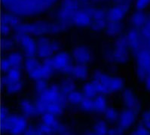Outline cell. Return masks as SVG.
I'll return each mask as SVG.
<instances>
[{"mask_svg":"<svg viewBox=\"0 0 150 135\" xmlns=\"http://www.w3.org/2000/svg\"><path fill=\"white\" fill-rule=\"evenodd\" d=\"M93 80L100 82L106 89L107 94L121 91L124 88V80L122 78L110 76L101 70H96L93 74Z\"/></svg>","mask_w":150,"mask_h":135,"instance_id":"cell-1","label":"cell"},{"mask_svg":"<svg viewBox=\"0 0 150 135\" xmlns=\"http://www.w3.org/2000/svg\"><path fill=\"white\" fill-rule=\"evenodd\" d=\"M2 126L4 131H7L12 134H20L25 132L28 127L26 119L17 115H7L2 117Z\"/></svg>","mask_w":150,"mask_h":135,"instance_id":"cell-2","label":"cell"},{"mask_svg":"<svg viewBox=\"0 0 150 135\" xmlns=\"http://www.w3.org/2000/svg\"><path fill=\"white\" fill-rule=\"evenodd\" d=\"M136 53L137 58V76L141 80H145L150 75V51L146 48H139Z\"/></svg>","mask_w":150,"mask_h":135,"instance_id":"cell-3","label":"cell"},{"mask_svg":"<svg viewBox=\"0 0 150 135\" xmlns=\"http://www.w3.org/2000/svg\"><path fill=\"white\" fill-rule=\"evenodd\" d=\"M60 48L58 42L47 38H42L38 42L37 54L43 59L50 58L54 55Z\"/></svg>","mask_w":150,"mask_h":135,"instance_id":"cell-4","label":"cell"},{"mask_svg":"<svg viewBox=\"0 0 150 135\" xmlns=\"http://www.w3.org/2000/svg\"><path fill=\"white\" fill-rule=\"evenodd\" d=\"M14 39L16 40L17 44L19 45L23 50L27 57H35L37 54L38 42H36L33 38L27 34L17 33Z\"/></svg>","mask_w":150,"mask_h":135,"instance_id":"cell-5","label":"cell"},{"mask_svg":"<svg viewBox=\"0 0 150 135\" xmlns=\"http://www.w3.org/2000/svg\"><path fill=\"white\" fill-rule=\"evenodd\" d=\"M51 25L46 23H21L14 27L17 33H23L27 35H42L45 33L50 32Z\"/></svg>","mask_w":150,"mask_h":135,"instance_id":"cell-6","label":"cell"},{"mask_svg":"<svg viewBox=\"0 0 150 135\" xmlns=\"http://www.w3.org/2000/svg\"><path fill=\"white\" fill-rule=\"evenodd\" d=\"M129 45L125 36H121L115 42V48L112 52V59L118 64H124L128 58Z\"/></svg>","mask_w":150,"mask_h":135,"instance_id":"cell-7","label":"cell"},{"mask_svg":"<svg viewBox=\"0 0 150 135\" xmlns=\"http://www.w3.org/2000/svg\"><path fill=\"white\" fill-rule=\"evenodd\" d=\"M24 66L30 78L34 81L43 79L42 71V63L39 62L35 57H27L24 61Z\"/></svg>","mask_w":150,"mask_h":135,"instance_id":"cell-8","label":"cell"},{"mask_svg":"<svg viewBox=\"0 0 150 135\" xmlns=\"http://www.w3.org/2000/svg\"><path fill=\"white\" fill-rule=\"evenodd\" d=\"M139 112V111L135 109L127 108V109H125L123 111L121 112L118 117V127L122 128L123 131L131 128L135 122L137 116Z\"/></svg>","mask_w":150,"mask_h":135,"instance_id":"cell-9","label":"cell"},{"mask_svg":"<svg viewBox=\"0 0 150 135\" xmlns=\"http://www.w3.org/2000/svg\"><path fill=\"white\" fill-rule=\"evenodd\" d=\"M72 22L79 27H86L91 24L92 22V14L91 7H82L81 6L76 11L75 14Z\"/></svg>","mask_w":150,"mask_h":135,"instance_id":"cell-10","label":"cell"},{"mask_svg":"<svg viewBox=\"0 0 150 135\" xmlns=\"http://www.w3.org/2000/svg\"><path fill=\"white\" fill-rule=\"evenodd\" d=\"M23 57L22 54L19 52H13L8 55L6 58L3 59L2 61V69L8 73L12 68H18L21 69L23 65Z\"/></svg>","mask_w":150,"mask_h":135,"instance_id":"cell-11","label":"cell"},{"mask_svg":"<svg viewBox=\"0 0 150 135\" xmlns=\"http://www.w3.org/2000/svg\"><path fill=\"white\" fill-rule=\"evenodd\" d=\"M72 56L76 64L88 66L92 61V54L90 50L83 45L77 46L72 51Z\"/></svg>","mask_w":150,"mask_h":135,"instance_id":"cell-12","label":"cell"},{"mask_svg":"<svg viewBox=\"0 0 150 135\" xmlns=\"http://www.w3.org/2000/svg\"><path fill=\"white\" fill-rule=\"evenodd\" d=\"M51 60L56 71L64 73L71 66L70 55L67 52H57Z\"/></svg>","mask_w":150,"mask_h":135,"instance_id":"cell-13","label":"cell"},{"mask_svg":"<svg viewBox=\"0 0 150 135\" xmlns=\"http://www.w3.org/2000/svg\"><path fill=\"white\" fill-rule=\"evenodd\" d=\"M82 93L86 98H94L99 94H107L105 88L95 80L85 83L82 88Z\"/></svg>","mask_w":150,"mask_h":135,"instance_id":"cell-14","label":"cell"},{"mask_svg":"<svg viewBox=\"0 0 150 135\" xmlns=\"http://www.w3.org/2000/svg\"><path fill=\"white\" fill-rule=\"evenodd\" d=\"M128 12V6H115L107 11V21L120 23Z\"/></svg>","mask_w":150,"mask_h":135,"instance_id":"cell-15","label":"cell"},{"mask_svg":"<svg viewBox=\"0 0 150 135\" xmlns=\"http://www.w3.org/2000/svg\"><path fill=\"white\" fill-rule=\"evenodd\" d=\"M64 73L71 76L72 78L80 82H84L89 76V71L86 66L78 65V64L76 66L71 65Z\"/></svg>","mask_w":150,"mask_h":135,"instance_id":"cell-16","label":"cell"},{"mask_svg":"<svg viewBox=\"0 0 150 135\" xmlns=\"http://www.w3.org/2000/svg\"><path fill=\"white\" fill-rule=\"evenodd\" d=\"M20 108L25 117H34L41 116L35 103H32L27 98H23L19 102Z\"/></svg>","mask_w":150,"mask_h":135,"instance_id":"cell-17","label":"cell"},{"mask_svg":"<svg viewBox=\"0 0 150 135\" xmlns=\"http://www.w3.org/2000/svg\"><path fill=\"white\" fill-rule=\"evenodd\" d=\"M127 41L128 42L129 47L134 52H137L140 48V39L141 36L138 32L137 29L134 28L131 29L127 33L125 36Z\"/></svg>","mask_w":150,"mask_h":135,"instance_id":"cell-18","label":"cell"},{"mask_svg":"<svg viewBox=\"0 0 150 135\" xmlns=\"http://www.w3.org/2000/svg\"><path fill=\"white\" fill-rule=\"evenodd\" d=\"M3 86L8 93L15 94L21 91L23 87L22 80H13L6 76L3 78Z\"/></svg>","mask_w":150,"mask_h":135,"instance_id":"cell-19","label":"cell"},{"mask_svg":"<svg viewBox=\"0 0 150 135\" xmlns=\"http://www.w3.org/2000/svg\"><path fill=\"white\" fill-rule=\"evenodd\" d=\"M123 101L127 108L135 109L138 111L141 110V105L138 102L137 96L131 90H127L124 92Z\"/></svg>","mask_w":150,"mask_h":135,"instance_id":"cell-20","label":"cell"},{"mask_svg":"<svg viewBox=\"0 0 150 135\" xmlns=\"http://www.w3.org/2000/svg\"><path fill=\"white\" fill-rule=\"evenodd\" d=\"M147 18H148V16L144 12V11L136 10V11L133 13V14L131 15V21L135 28L141 29L146 22Z\"/></svg>","mask_w":150,"mask_h":135,"instance_id":"cell-21","label":"cell"},{"mask_svg":"<svg viewBox=\"0 0 150 135\" xmlns=\"http://www.w3.org/2000/svg\"><path fill=\"white\" fill-rule=\"evenodd\" d=\"M94 112L101 113L104 112L108 107L107 99L105 94H99L97 96L94 97Z\"/></svg>","mask_w":150,"mask_h":135,"instance_id":"cell-22","label":"cell"},{"mask_svg":"<svg viewBox=\"0 0 150 135\" xmlns=\"http://www.w3.org/2000/svg\"><path fill=\"white\" fill-rule=\"evenodd\" d=\"M59 87L62 95L67 98V97L75 90V83L71 78H67L63 80L61 85Z\"/></svg>","mask_w":150,"mask_h":135,"instance_id":"cell-23","label":"cell"},{"mask_svg":"<svg viewBox=\"0 0 150 135\" xmlns=\"http://www.w3.org/2000/svg\"><path fill=\"white\" fill-rule=\"evenodd\" d=\"M103 113L106 120L110 123H115V122L118 121L119 117V114L117 110L112 107H108Z\"/></svg>","mask_w":150,"mask_h":135,"instance_id":"cell-24","label":"cell"},{"mask_svg":"<svg viewBox=\"0 0 150 135\" xmlns=\"http://www.w3.org/2000/svg\"><path fill=\"white\" fill-rule=\"evenodd\" d=\"M85 98V95L82 92L73 91L67 97V102L72 103L73 105H79Z\"/></svg>","mask_w":150,"mask_h":135,"instance_id":"cell-25","label":"cell"},{"mask_svg":"<svg viewBox=\"0 0 150 135\" xmlns=\"http://www.w3.org/2000/svg\"><path fill=\"white\" fill-rule=\"evenodd\" d=\"M108 127L104 121H98L94 124L92 134H108Z\"/></svg>","mask_w":150,"mask_h":135,"instance_id":"cell-26","label":"cell"},{"mask_svg":"<svg viewBox=\"0 0 150 135\" xmlns=\"http://www.w3.org/2000/svg\"><path fill=\"white\" fill-rule=\"evenodd\" d=\"M121 24L120 23H114V22L108 21L106 25V30L108 35L113 36H115L121 31Z\"/></svg>","mask_w":150,"mask_h":135,"instance_id":"cell-27","label":"cell"},{"mask_svg":"<svg viewBox=\"0 0 150 135\" xmlns=\"http://www.w3.org/2000/svg\"><path fill=\"white\" fill-rule=\"evenodd\" d=\"M48 88V83L46 82V79H39L35 81V91L36 94H39Z\"/></svg>","mask_w":150,"mask_h":135,"instance_id":"cell-28","label":"cell"},{"mask_svg":"<svg viewBox=\"0 0 150 135\" xmlns=\"http://www.w3.org/2000/svg\"><path fill=\"white\" fill-rule=\"evenodd\" d=\"M135 8L138 11H144L150 6V0H134Z\"/></svg>","mask_w":150,"mask_h":135,"instance_id":"cell-29","label":"cell"},{"mask_svg":"<svg viewBox=\"0 0 150 135\" xmlns=\"http://www.w3.org/2000/svg\"><path fill=\"white\" fill-rule=\"evenodd\" d=\"M17 44V42L15 39H10V38H7V39H4L3 43H2V47H3L4 50L6 51H9L14 48V45Z\"/></svg>","mask_w":150,"mask_h":135,"instance_id":"cell-30","label":"cell"},{"mask_svg":"<svg viewBox=\"0 0 150 135\" xmlns=\"http://www.w3.org/2000/svg\"><path fill=\"white\" fill-rule=\"evenodd\" d=\"M134 134H150V131H149L147 128L143 127V125H141V126L139 125L135 130V131L134 132Z\"/></svg>","mask_w":150,"mask_h":135,"instance_id":"cell-31","label":"cell"},{"mask_svg":"<svg viewBox=\"0 0 150 135\" xmlns=\"http://www.w3.org/2000/svg\"><path fill=\"white\" fill-rule=\"evenodd\" d=\"M141 122H150V110H148L142 113L141 115Z\"/></svg>","mask_w":150,"mask_h":135,"instance_id":"cell-32","label":"cell"},{"mask_svg":"<svg viewBox=\"0 0 150 135\" xmlns=\"http://www.w3.org/2000/svg\"><path fill=\"white\" fill-rule=\"evenodd\" d=\"M145 86H146V88L150 92V75H149L148 76L145 78Z\"/></svg>","mask_w":150,"mask_h":135,"instance_id":"cell-33","label":"cell"},{"mask_svg":"<svg viewBox=\"0 0 150 135\" xmlns=\"http://www.w3.org/2000/svg\"><path fill=\"white\" fill-rule=\"evenodd\" d=\"M149 110H150V109H149Z\"/></svg>","mask_w":150,"mask_h":135,"instance_id":"cell-34","label":"cell"}]
</instances>
